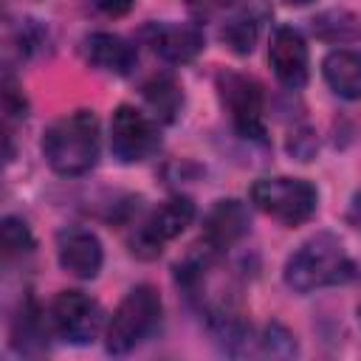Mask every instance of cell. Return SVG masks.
<instances>
[{
	"mask_svg": "<svg viewBox=\"0 0 361 361\" xmlns=\"http://www.w3.org/2000/svg\"><path fill=\"white\" fill-rule=\"evenodd\" d=\"M144 99L152 110L155 118L161 121H172L183 104V93H180V85L169 76V73H161V76H152L147 85H144Z\"/></svg>",
	"mask_w": 361,
	"mask_h": 361,
	"instance_id": "cell-16",
	"label": "cell"
},
{
	"mask_svg": "<svg viewBox=\"0 0 361 361\" xmlns=\"http://www.w3.org/2000/svg\"><path fill=\"white\" fill-rule=\"evenodd\" d=\"M85 56L96 71L104 73H116V76H127L135 62H138V51L133 42H127L118 34L110 31H96L85 39Z\"/></svg>",
	"mask_w": 361,
	"mask_h": 361,
	"instance_id": "cell-13",
	"label": "cell"
},
{
	"mask_svg": "<svg viewBox=\"0 0 361 361\" xmlns=\"http://www.w3.org/2000/svg\"><path fill=\"white\" fill-rule=\"evenodd\" d=\"M217 90L237 133L251 141H265V96L259 82H254L245 73L226 71L217 76Z\"/></svg>",
	"mask_w": 361,
	"mask_h": 361,
	"instance_id": "cell-6",
	"label": "cell"
},
{
	"mask_svg": "<svg viewBox=\"0 0 361 361\" xmlns=\"http://www.w3.org/2000/svg\"><path fill=\"white\" fill-rule=\"evenodd\" d=\"M355 265L344 245L333 234H316L305 240L285 262V285L296 293H310L327 285L347 282Z\"/></svg>",
	"mask_w": 361,
	"mask_h": 361,
	"instance_id": "cell-2",
	"label": "cell"
},
{
	"mask_svg": "<svg viewBox=\"0 0 361 361\" xmlns=\"http://www.w3.org/2000/svg\"><path fill=\"white\" fill-rule=\"evenodd\" d=\"M358 319H361V307H358Z\"/></svg>",
	"mask_w": 361,
	"mask_h": 361,
	"instance_id": "cell-24",
	"label": "cell"
},
{
	"mask_svg": "<svg viewBox=\"0 0 361 361\" xmlns=\"http://www.w3.org/2000/svg\"><path fill=\"white\" fill-rule=\"evenodd\" d=\"M192 220H195V203L180 195L169 197L138 223L135 234L130 237V251L141 259H155L164 251V245L180 237Z\"/></svg>",
	"mask_w": 361,
	"mask_h": 361,
	"instance_id": "cell-5",
	"label": "cell"
},
{
	"mask_svg": "<svg viewBox=\"0 0 361 361\" xmlns=\"http://www.w3.org/2000/svg\"><path fill=\"white\" fill-rule=\"evenodd\" d=\"M56 259L62 271L76 279H93L102 271L104 251L93 231L87 228H65L56 237Z\"/></svg>",
	"mask_w": 361,
	"mask_h": 361,
	"instance_id": "cell-11",
	"label": "cell"
},
{
	"mask_svg": "<svg viewBox=\"0 0 361 361\" xmlns=\"http://www.w3.org/2000/svg\"><path fill=\"white\" fill-rule=\"evenodd\" d=\"M245 231H248V209L234 197L217 200L203 220V245L220 254L228 245H234Z\"/></svg>",
	"mask_w": 361,
	"mask_h": 361,
	"instance_id": "cell-12",
	"label": "cell"
},
{
	"mask_svg": "<svg viewBox=\"0 0 361 361\" xmlns=\"http://www.w3.org/2000/svg\"><path fill=\"white\" fill-rule=\"evenodd\" d=\"M322 76L336 96L347 102H358L361 99V51L355 48L330 51L322 62Z\"/></svg>",
	"mask_w": 361,
	"mask_h": 361,
	"instance_id": "cell-14",
	"label": "cell"
},
{
	"mask_svg": "<svg viewBox=\"0 0 361 361\" xmlns=\"http://www.w3.org/2000/svg\"><path fill=\"white\" fill-rule=\"evenodd\" d=\"M99 118L90 110H73L56 118L42 135V155L56 175L76 178L99 161Z\"/></svg>",
	"mask_w": 361,
	"mask_h": 361,
	"instance_id": "cell-1",
	"label": "cell"
},
{
	"mask_svg": "<svg viewBox=\"0 0 361 361\" xmlns=\"http://www.w3.org/2000/svg\"><path fill=\"white\" fill-rule=\"evenodd\" d=\"M290 3H305V0H290Z\"/></svg>",
	"mask_w": 361,
	"mask_h": 361,
	"instance_id": "cell-23",
	"label": "cell"
},
{
	"mask_svg": "<svg viewBox=\"0 0 361 361\" xmlns=\"http://www.w3.org/2000/svg\"><path fill=\"white\" fill-rule=\"evenodd\" d=\"M135 0H90V6L104 17H121L133 8Z\"/></svg>",
	"mask_w": 361,
	"mask_h": 361,
	"instance_id": "cell-21",
	"label": "cell"
},
{
	"mask_svg": "<svg viewBox=\"0 0 361 361\" xmlns=\"http://www.w3.org/2000/svg\"><path fill=\"white\" fill-rule=\"evenodd\" d=\"M313 34L324 42H338V45H347V42H355L361 39V17L347 11V8H327V11H319L310 23Z\"/></svg>",
	"mask_w": 361,
	"mask_h": 361,
	"instance_id": "cell-15",
	"label": "cell"
},
{
	"mask_svg": "<svg viewBox=\"0 0 361 361\" xmlns=\"http://www.w3.org/2000/svg\"><path fill=\"white\" fill-rule=\"evenodd\" d=\"M161 144L158 127L141 110L121 104L110 118V149L121 164H138L149 158Z\"/></svg>",
	"mask_w": 361,
	"mask_h": 361,
	"instance_id": "cell-8",
	"label": "cell"
},
{
	"mask_svg": "<svg viewBox=\"0 0 361 361\" xmlns=\"http://www.w3.org/2000/svg\"><path fill=\"white\" fill-rule=\"evenodd\" d=\"M251 203L282 226H302L319 209V192L305 178H259L251 186Z\"/></svg>",
	"mask_w": 361,
	"mask_h": 361,
	"instance_id": "cell-4",
	"label": "cell"
},
{
	"mask_svg": "<svg viewBox=\"0 0 361 361\" xmlns=\"http://www.w3.org/2000/svg\"><path fill=\"white\" fill-rule=\"evenodd\" d=\"M42 330H45V322L39 319V310H37V305L28 299L25 305H23V310L17 313V319H14V347L17 350H31V344H37L39 338H42Z\"/></svg>",
	"mask_w": 361,
	"mask_h": 361,
	"instance_id": "cell-18",
	"label": "cell"
},
{
	"mask_svg": "<svg viewBox=\"0 0 361 361\" xmlns=\"http://www.w3.org/2000/svg\"><path fill=\"white\" fill-rule=\"evenodd\" d=\"M51 327L68 344H90L102 330V307L82 290H59L51 302Z\"/></svg>",
	"mask_w": 361,
	"mask_h": 361,
	"instance_id": "cell-7",
	"label": "cell"
},
{
	"mask_svg": "<svg viewBox=\"0 0 361 361\" xmlns=\"http://www.w3.org/2000/svg\"><path fill=\"white\" fill-rule=\"evenodd\" d=\"M161 319V296L152 285L133 288L118 307L113 310L107 330H104V347L110 355H124L135 350L158 324Z\"/></svg>",
	"mask_w": 361,
	"mask_h": 361,
	"instance_id": "cell-3",
	"label": "cell"
},
{
	"mask_svg": "<svg viewBox=\"0 0 361 361\" xmlns=\"http://www.w3.org/2000/svg\"><path fill=\"white\" fill-rule=\"evenodd\" d=\"M268 59H271V68H274V76L296 90L307 82V73H310V54H307V42L305 37L290 28V25H279L274 34H271V45H268Z\"/></svg>",
	"mask_w": 361,
	"mask_h": 361,
	"instance_id": "cell-9",
	"label": "cell"
},
{
	"mask_svg": "<svg viewBox=\"0 0 361 361\" xmlns=\"http://www.w3.org/2000/svg\"><path fill=\"white\" fill-rule=\"evenodd\" d=\"M3 104H6V118H25V99L17 93L14 82L6 76V90H3Z\"/></svg>",
	"mask_w": 361,
	"mask_h": 361,
	"instance_id": "cell-20",
	"label": "cell"
},
{
	"mask_svg": "<svg viewBox=\"0 0 361 361\" xmlns=\"http://www.w3.org/2000/svg\"><path fill=\"white\" fill-rule=\"evenodd\" d=\"M347 223H350L355 231H361V192L353 197V203H350V209H347Z\"/></svg>",
	"mask_w": 361,
	"mask_h": 361,
	"instance_id": "cell-22",
	"label": "cell"
},
{
	"mask_svg": "<svg viewBox=\"0 0 361 361\" xmlns=\"http://www.w3.org/2000/svg\"><path fill=\"white\" fill-rule=\"evenodd\" d=\"M31 248H34V237H31L28 226L17 217H6L3 220V254L20 257V254H28Z\"/></svg>",
	"mask_w": 361,
	"mask_h": 361,
	"instance_id": "cell-19",
	"label": "cell"
},
{
	"mask_svg": "<svg viewBox=\"0 0 361 361\" xmlns=\"http://www.w3.org/2000/svg\"><path fill=\"white\" fill-rule=\"evenodd\" d=\"M141 37L161 59L175 65L192 62L203 51V31L189 23H149Z\"/></svg>",
	"mask_w": 361,
	"mask_h": 361,
	"instance_id": "cell-10",
	"label": "cell"
},
{
	"mask_svg": "<svg viewBox=\"0 0 361 361\" xmlns=\"http://www.w3.org/2000/svg\"><path fill=\"white\" fill-rule=\"evenodd\" d=\"M257 31H259L257 17H251V14H237V17H231V20L223 25L220 37H223V42H226L234 54H251V51H254V42H257Z\"/></svg>",
	"mask_w": 361,
	"mask_h": 361,
	"instance_id": "cell-17",
	"label": "cell"
}]
</instances>
